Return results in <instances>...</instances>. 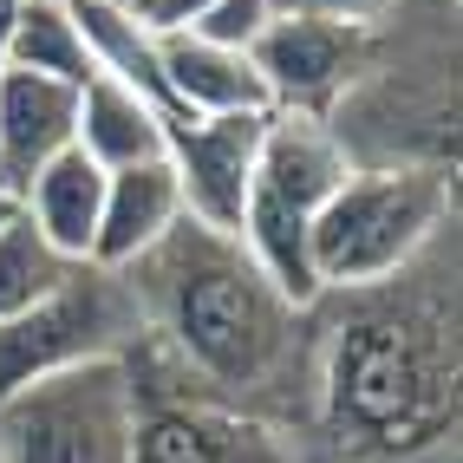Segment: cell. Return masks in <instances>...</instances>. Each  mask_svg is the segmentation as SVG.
<instances>
[{
    "label": "cell",
    "instance_id": "6da1fadb",
    "mask_svg": "<svg viewBox=\"0 0 463 463\" xmlns=\"http://www.w3.org/2000/svg\"><path fill=\"white\" fill-rule=\"evenodd\" d=\"M314 424L333 463H457V241L314 300Z\"/></svg>",
    "mask_w": 463,
    "mask_h": 463
},
{
    "label": "cell",
    "instance_id": "7a4b0ae2",
    "mask_svg": "<svg viewBox=\"0 0 463 463\" xmlns=\"http://www.w3.org/2000/svg\"><path fill=\"white\" fill-rule=\"evenodd\" d=\"M125 281L144 307L131 353L229 411L288 430L314 418V307L274 294L235 235L183 215Z\"/></svg>",
    "mask_w": 463,
    "mask_h": 463
},
{
    "label": "cell",
    "instance_id": "3957f363",
    "mask_svg": "<svg viewBox=\"0 0 463 463\" xmlns=\"http://www.w3.org/2000/svg\"><path fill=\"white\" fill-rule=\"evenodd\" d=\"M457 183L444 164H353V176L314 209V281L320 294L373 288L411 268L450 235Z\"/></svg>",
    "mask_w": 463,
    "mask_h": 463
},
{
    "label": "cell",
    "instance_id": "277c9868",
    "mask_svg": "<svg viewBox=\"0 0 463 463\" xmlns=\"http://www.w3.org/2000/svg\"><path fill=\"white\" fill-rule=\"evenodd\" d=\"M137 379L125 359H85L0 398V463H131Z\"/></svg>",
    "mask_w": 463,
    "mask_h": 463
},
{
    "label": "cell",
    "instance_id": "5b68a950",
    "mask_svg": "<svg viewBox=\"0 0 463 463\" xmlns=\"http://www.w3.org/2000/svg\"><path fill=\"white\" fill-rule=\"evenodd\" d=\"M137 339H144V307L125 281V268L79 261L26 314L0 320V398L85 359H125Z\"/></svg>",
    "mask_w": 463,
    "mask_h": 463
},
{
    "label": "cell",
    "instance_id": "8992f818",
    "mask_svg": "<svg viewBox=\"0 0 463 463\" xmlns=\"http://www.w3.org/2000/svg\"><path fill=\"white\" fill-rule=\"evenodd\" d=\"M125 365H131L137 398H144L131 463H314L300 444L307 430L215 405V398L190 392L176 373L150 365L144 353H125Z\"/></svg>",
    "mask_w": 463,
    "mask_h": 463
},
{
    "label": "cell",
    "instance_id": "52a82bcc",
    "mask_svg": "<svg viewBox=\"0 0 463 463\" xmlns=\"http://www.w3.org/2000/svg\"><path fill=\"white\" fill-rule=\"evenodd\" d=\"M241 46H249L274 111H320V118H333V105L346 99V85L359 79L365 26L320 20V14H268Z\"/></svg>",
    "mask_w": 463,
    "mask_h": 463
},
{
    "label": "cell",
    "instance_id": "ba28073f",
    "mask_svg": "<svg viewBox=\"0 0 463 463\" xmlns=\"http://www.w3.org/2000/svg\"><path fill=\"white\" fill-rule=\"evenodd\" d=\"M261 131H268V111L183 118V125H170L164 157L176 170L190 222L222 229V235L241 229V209H249V190H255V164H261Z\"/></svg>",
    "mask_w": 463,
    "mask_h": 463
},
{
    "label": "cell",
    "instance_id": "9c48e42d",
    "mask_svg": "<svg viewBox=\"0 0 463 463\" xmlns=\"http://www.w3.org/2000/svg\"><path fill=\"white\" fill-rule=\"evenodd\" d=\"M164 59V85L170 105L183 118H229V111H274L268 85L255 72V59L241 40H215V33H157Z\"/></svg>",
    "mask_w": 463,
    "mask_h": 463
},
{
    "label": "cell",
    "instance_id": "30bf717a",
    "mask_svg": "<svg viewBox=\"0 0 463 463\" xmlns=\"http://www.w3.org/2000/svg\"><path fill=\"white\" fill-rule=\"evenodd\" d=\"M183 222V190L170 157L105 170V209H99V235H91V261L99 268H131L144 261L157 241Z\"/></svg>",
    "mask_w": 463,
    "mask_h": 463
},
{
    "label": "cell",
    "instance_id": "8fae6325",
    "mask_svg": "<svg viewBox=\"0 0 463 463\" xmlns=\"http://www.w3.org/2000/svg\"><path fill=\"white\" fill-rule=\"evenodd\" d=\"M72 131H79L72 85H59L46 72H20V66L0 72V183L26 190V176L46 157H59L72 144Z\"/></svg>",
    "mask_w": 463,
    "mask_h": 463
},
{
    "label": "cell",
    "instance_id": "7c38bea8",
    "mask_svg": "<svg viewBox=\"0 0 463 463\" xmlns=\"http://www.w3.org/2000/svg\"><path fill=\"white\" fill-rule=\"evenodd\" d=\"M105 209V170L85 157L79 144H66L59 157H46L20 190V215L40 229V241L59 261H91V235H99Z\"/></svg>",
    "mask_w": 463,
    "mask_h": 463
},
{
    "label": "cell",
    "instance_id": "4fadbf2b",
    "mask_svg": "<svg viewBox=\"0 0 463 463\" xmlns=\"http://www.w3.org/2000/svg\"><path fill=\"white\" fill-rule=\"evenodd\" d=\"M72 144L99 170L150 164V157H164V144H170V118L150 105L144 91H131L125 79L91 72L79 85V131H72Z\"/></svg>",
    "mask_w": 463,
    "mask_h": 463
},
{
    "label": "cell",
    "instance_id": "5bb4252c",
    "mask_svg": "<svg viewBox=\"0 0 463 463\" xmlns=\"http://www.w3.org/2000/svg\"><path fill=\"white\" fill-rule=\"evenodd\" d=\"M7 66L20 72H46L59 85H85L91 72V52H85V33L72 20V0H26L20 20H14V40H7Z\"/></svg>",
    "mask_w": 463,
    "mask_h": 463
},
{
    "label": "cell",
    "instance_id": "9a60e30c",
    "mask_svg": "<svg viewBox=\"0 0 463 463\" xmlns=\"http://www.w3.org/2000/svg\"><path fill=\"white\" fill-rule=\"evenodd\" d=\"M66 268H79V261H59L40 241V229L26 222V215H14V222L0 229V320H14L40 294H52L66 281Z\"/></svg>",
    "mask_w": 463,
    "mask_h": 463
},
{
    "label": "cell",
    "instance_id": "2e32d148",
    "mask_svg": "<svg viewBox=\"0 0 463 463\" xmlns=\"http://www.w3.org/2000/svg\"><path fill=\"white\" fill-rule=\"evenodd\" d=\"M215 14H222V0H144L137 7V20L150 33H196V26H209Z\"/></svg>",
    "mask_w": 463,
    "mask_h": 463
},
{
    "label": "cell",
    "instance_id": "e0dca14e",
    "mask_svg": "<svg viewBox=\"0 0 463 463\" xmlns=\"http://www.w3.org/2000/svg\"><path fill=\"white\" fill-rule=\"evenodd\" d=\"M385 7V0H268V14H320V20H346V26H365Z\"/></svg>",
    "mask_w": 463,
    "mask_h": 463
},
{
    "label": "cell",
    "instance_id": "ac0fdd59",
    "mask_svg": "<svg viewBox=\"0 0 463 463\" xmlns=\"http://www.w3.org/2000/svg\"><path fill=\"white\" fill-rule=\"evenodd\" d=\"M26 0H0V72H7V40H14V20H20Z\"/></svg>",
    "mask_w": 463,
    "mask_h": 463
},
{
    "label": "cell",
    "instance_id": "d6986e66",
    "mask_svg": "<svg viewBox=\"0 0 463 463\" xmlns=\"http://www.w3.org/2000/svg\"><path fill=\"white\" fill-rule=\"evenodd\" d=\"M14 215H20V190H14V183H0V229H7Z\"/></svg>",
    "mask_w": 463,
    "mask_h": 463
},
{
    "label": "cell",
    "instance_id": "ffe728a7",
    "mask_svg": "<svg viewBox=\"0 0 463 463\" xmlns=\"http://www.w3.org/2000/svg\"><path fill=\"white\" fill-rule=\"evenodd\" d=\"M118 7H131V14H137V7H144V0H118Z\"/></svg>",
    "mask_w": 463,
    "mask_h": 463
}]
</instances>
